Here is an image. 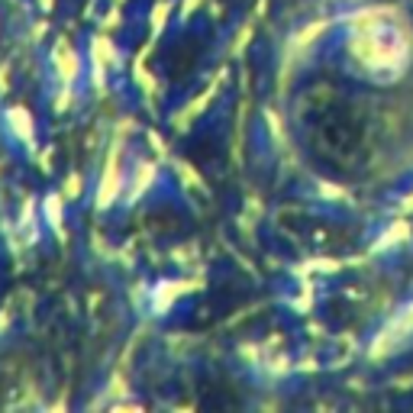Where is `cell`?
<instances>
[{
	"mask_svg": "<svg viewBox=\"0 0 413 413\" xmlns=\"http://www.w3.org/2000/svg\"><path fill=\"white\" fill-rule=\"evenodd\" d=\"M120 184H123V178H120V155H116V149H113V152H110V159H107V168H104V178H100V187H97V207H100V210L113 204V197L120 194Z\"/></svg>",
	"mask_w": 413,
	"mask_h": 413,
	"instance_id": "1",
	"label": "cell"
},
{
	"mask_svg": "<svg viewBox=\"0 0 413 413\" xmlns=\"http://www.w3.org/2000/svg\"><path fill=\"white\" fill-rule=\"evenodd\" d=\"M116 4H123V0H116Z\"/></svg>",
	"mask_w": 413,
	"mask_h": 413,
	"instance_id": "5",
	"label": "cell"
},
{
	"mask_svg": "<svg viewBox=\"0 0 413 413\" xmlns=\"http://www.w3.org/2000/svg\"><path fill=\"white\" fill-rule=\"evenodd\" d=\"M55 65H58V75H61V81H71V78L78 75V55L68 49V42H58L55 46Z\"/></svg>",
	"mask_w": 413,
	"mask_h": 413,
	"instance_id": "2",
	"label": "cell"
},
{
	"mask_svg": "<svg viewBox=\"0 0 413 413\" xmlns=\"http://www.w3.org/2000/svg\"><path fill=\"white\" fill-rule=\"evenodd\" d=\"M46 214H52L55 230H61V210H58V197H49V200H46Z\"/></svg>",
	"mask_w": 413,
	"mask_h": 413,
	"instance_id": "4",
	"label": "cell"
},
{
	"mask_svg": "<svg viewBox=\"0 0 413 413\" xmlns=\"http://www.w3.org/2000/svg\"><path fill=\"white\" fill-rule=\"evenodd\" d=\"M10 120H13V126H16V132H20V136L32 139V120H30V113H26V110L13 107V110H10Z\"/></svg>",
	"mask_w": 413,
	"mask_h": 413,
	"instance_id": "3",
	"label": "cell"
}]
</instances>
